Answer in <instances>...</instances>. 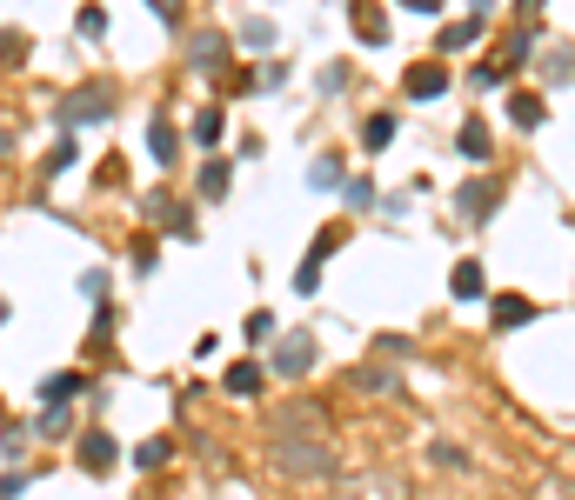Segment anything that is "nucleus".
<instances>
[{"instance_id": "c85d7f7f", "label": "nucleus", "mask_w": 575, "mask_h": 500, "mask_svg": "<svg viewBox=\"0 0 575 500\" xmlns=\"http://www.w3.org/2000/svg\"><path fill=\"white\" fill-rule=\"evenodd\" d=\"M161 267V247L155 240H134V273H155Z\"/></svg>"}, {"instance_id": "bb28decb", "label": "nucleus", "mask_w": 575, "mask_h": 500, "mask_svg": "<svg viewBox=\"0 0 575 500\" xmlns=\"http://www.w3.org/2000/svg\"><path fill=\"white\" fill-rule=\"evenodd\" d=\"M248 340H275V314H268V307H255V314H248V327H241Z\"/></svg>"}, {"instance_id": "20e7f679", "label": "nucleus", "mask_w": 575, "mask_h": 500, "mask_svg": "<svg viewBox=\"0 0 575 500\" xmlns=\"http://www.w3.org/2000/svg\"><path fill=\"white\" fill-rule=\"evenodd\" d=\"M188 67H201V74H222V67H228V33L201 27L194 41H188Z\"/></svg>"}, {"instance_id": "c756f323", "label": "nucleus", "mask_w": 575, "mask_h": 500, "mask_svg": "<svg viewBox=\"0 0 575 500\" xmlns=\"http://www.w3.org/2000/svg\"><path fill=\"white\" fill-rule=\"evenodd\" d=\"M161 460H167V440H141L134 447V468H161Z\"/></svg>"}, {"instance_id": "4468645a", "label": "nucleus", "mask_w": 575, "mask_h": 500, "mask_svg": "<svg viewBox=\"0 0 575 500\" xmlns=\"http://www.w3.org/2000/svg\"><path fill=\"white\" fill-rule=\"evenodd\" d=\"M308 181L321 187V194H328V187H335V194H342V187H348V174H342V161H335V153H321V161L308 167Z\"/></svg>"}, {"instance_id": "cd10ccee", "label": "nucleus", "mask_w": 575, "mask_h": 500, "mask_svg": "<svg viewBox=\"0 0 575 500\" xmlns=\"http://www.w3.org/2000/svg\"><path fill=\"white\" fill-rule=\"evenodd\" d=\"M354 33H362L368 47H382V41H388V21H382V14H362V21H354Z\"/></svg>"}, {"instance_id": "f03ea898", "label": "nucleus", "mask_w": 575, "mask_h": 500, "mask_svg": "<svg viewBox=\"0 0 575 500\" xmlns=\"http://www.w3.org/2000/svg\"><path fill=\"white\" fill-rule=\"evenodd\" d=\"M275 460L288 474H301V480H328L335 474V454H328V447H315V440H281Z\"/></svg>"}, {"instance_id": "f3484780", "label": "nucleus", "mask_w": 575, "mask_h": 500, "mask_svg": "<svg viewBox=\"0 0 575 500\" xmlns=\"http://www.w3.org/2000/svg\"><path fill=\"white\" fill-rule=\"evenodd\" d=\"M482 21H488V14L476 7V14H468V21H455V27H442V47H448V54H455V47H468V41H476V33H482Z\"/></svg>"}, {"instance_id": "4be33fe9", "label": "nucleus", "mask_w": 575, "mask_h": 500, "mask_svg": "<svg viewBox=\"0 0 575 500\" xmlns=\"http://www.w3.org/2000/svg\"><path fill=\"white\" fill-rule=\"evenodd\" d=\"M362 141H368V147H388V141H395V114H368Z\"/></svg>"}, {"instance_id": "f8f14e48", "label": "nucleus", "mask_w": 575, "mask_h": 500, "mask_svg": "<svg viewBox=\"0 0 575 500\" xmlns=\"http://www.w3.org/2000/svg\"><path fill=\"white\" fill-rule=\"evenodd\" d=\"M409 94L415 100H435V94H448V67H409Z\"/></svg>"}, {"instance_id": "a211bd4d", "label": "nucleus", "mask_w": 575, "mask_h": 500, "mask_svg": "<svg viewBox=\"0 0 575 500\" xmlns=\"http://www.w3.org/2000/svg\"><path fill=\"white\" fill-rule=\"evenodd\" d=\"M222 127H228L222 107H201V114H194V141H201V147H214V141H222Z\"/></svg>"}, {"instance_id": "39448f33", "label": "nucleus", "mask_w": 575, "mask_h": 500, "mask_svg": "<svg viewBox=\"0 0 575 500\" xmlns=\"http://www.w3.org/2000/svg\"><path fill=\"white\" fill-rule=\"evenodd\" d=\"M308 367H315V340H308V334H288L281 347H275V374H288V381H301Z\"/></svg>"}, {"instance_id": "6ab92c4d", "label": "nucleus", "mask_w": 575, "mask_h": 500, "mask_svg": "<svg viewBox=\"0 0 575 500\" xmlns=\"http://www.w3.org/2000/svg\"><path fill=\"white\" fill-rule=\"evenodd\" d=\"M228 194V161H208L201 167V200H222Z\"/></svg>"}, {"instance_id": "ddd939ff", "label": "nucleus", "mask_w": 575, "mask_h": 500, "mask_svg": "<svg viewBox=\"0 0 575 500\" xmlns=\"http://www.w3.org/2000/svg\"><path fill=\"white\" fill-rule=\"evenodd\" d=\"M222 387H228V394H241V401H248V394H261V367H255V360H234V367L222 374Z\"/></svg>"}, {"instance_id": "393cba45", "label": "nucleus", "mask_w": 575, "mask_h": 500, "mask_svg": "<svg viewBox=\"0 0 575 500\" xmlns=\"http://www.w3.org/2000/svg\"><path fill=\"white\" fill-rule=\"evenodd\" d=\"M67 427H74V413H67V407H47L41 413V440H67Z\"/></svg>"}, {"instance_id": "e433bc0d", "label": "nucleus", "mask_w": 575, "mask_h": 500, "mask_svg": "<svg viewBox=\"0 0 575 500\" xmlns=\"http://www.w3.org/2000/svg\"><path fill=\"white\" fill-rule=\"evenodd\" d=\"M7 153H14V134H7V127H0V161H7Z\"/></svg>"}, {"instance_id": "9d476101", "label": "nucleus", "mask_w": 575, "mask_h": 500, "mask_svg": "<svg viewBox=\"0 0 575 500\" xmlns=\"http://www.w3.org/2000/svg\"><path fill=\"white\" fill-rule=\"evenodd\" d=\"M328 254H335V234H321V240H315V254L295 267V294H315V287H321V261H328Z\"/></svg>"}, {"instance_id": "412c9836", "label": "nucleus", "mask_w": 575, "mask_h": 500, "mask_svg": "<svg viewBox=\"0 0 575 500\" xmlns=\"http://www.w3.org/2000/svg\"><path fill=\"white\" fill-rule=\"evenodd\" d=\"M27 434H33V427H27V421H14V427H0V454H7V460H21V454H27Z\"/></svg>"}, {"instance_id": "a878e982", "label": "nucleus", "mask_w": 575, "mask_h": 500, "mask_svg": "<svg viewBox=\"0 0 575 500\" xmlns=\"http://www.w3.org/2000/svg\"><path fill=\"white\" fill-rule=\"evenodd\" d=\"M342 200H348V207H354V214H362V207H375V187H368V181H362V174H354V181H348V187H342Z\"/></svg>"}, {"instance_id": "b1692460", "label": "nucleus", "mask_w": 575, "mask_h": 500, "mask_svg": "<svg viewBox=\"0 0 575 500\" xmlns=\"http://www.w3.org/2000/svg\"><path fill=\"white\" fill-rule=\"evenodd\" d=\"M74 33H80V41H100V33H108V14H100V7H80L74 14Z\"/></svg>"}, {"instance_id": "f257e3e1", "label": "nucleus", "mask_w": 575, "mask_h": 500, "mask_svg": "<svg viewBox=\"0 0 575 500\" xmlns=\"http://www.w3.org/2000/svg\"><path fill=\"white\" fill-rule=\"evenodd\" d=\"M61 127L67 134H74V127H100V120H114V88H108V80H94V88H74V94H67L61 100Z\"/></svg>"}, {"instance_id": "5701e85b", "label": "nucleus", "mask_w": 575, "mask_h": 500, "mask_svg": "<svg viewBox=\"0 0 575 500\" xmlns=\"http://www.w3.org/2000/svg\"><path fill=\"white\" fill-rule=\"evenodd\" d=\"M74 153H80V147H74V134H67V141H61L54 153H47V161H41V174H47V181H54V174H67V167H74Z\"/></svg>"}, {"instance_id": "0eeeda50", "label": "nucleus", "mask_w": 575, "mask_h": 500, "mask_svg": "<svg viewBox=\"0 0 575 500\" xmlns=\"http://www.w3.org/2000/svg\"><path fill=\"white\" fill-rule=\"evenodd\" d=\"M74 394H88V374H80V367H61V374H47V381H41V407H67Z\"/></svg>"}, {"instance_id": "2f4dec72", "label": "nucleus", "mask_w": 575, "mask_h": 500, "mask_svg": "<svg viewBox=\"0 0 575 500\" xmlns=\"http://www.w3.org/2000/svg\"><path fill=\"white\" fill-rule=\"evenodd\" d=\"M167 234H174V240H194V214H188V207H174V214H167Z\"/></svg>"}, {"instance_id": "f704fd0d", "label": "nucleus", "mask_w": 575, "mask_h": 500, "mask_svg": "<svg viewBox=\"0 0 575 500\" xmlns=\"http://www.w3.org/2000/svg\"><path fill=\"white\" fill-rule=\"evenodd\" d=\"M108 340H114V314L100 307V314H94V347H108Z\"/></svg>"}, {"instance_id": "473e14b6", "label": "nucleus", "mask_w": 575, "mask_h": 500, "mask_svg": "<svg viewBox=\"0 0 575 500\" xmlns=\"http://www.w3.org/2000/svg\"><path fill=\"white\" fill-rule=\"evenodd\" d=\"M241 41H248V47H268V41H275V21H248Z\"/></svg>"}, {"instance_id": "7ed1b4c3", "label": "nucleus", "mask_w": 575, "mask_h": 500, "mask_svg": "<svg viewBox=\"0 0 575 500\" xmlns=\"http://www.w3.org/2000/svg\"><path fill=\"white\" fill-rule=\"evenodd\" d=\"M495 207H502V187H495V181H468L462 194H455V214H468L476 227H488V214H495Z\"/></svg>"}, {"instance_id": "dca6fc26", "label": "nucleus", "mask_w": 575, "mask_h": 500, "mask_svg": "<svg viewBox=\"0 0 575 500\" xmlns=\"http://www.w3.org/2000/svg\"><path fill=\"white\" fill-rule=\"evenodd\" d=\"M509 120H515V127H542V120H549V107H542L535 94H515V100H509Z\"/></svg>"}, {"instance_id": "72a5a7b5", "label": "nucleus", "mask_w": 575, "mask_h": 500, "mask_svg": "<svg viewBox=\"0 0 575 500\" xmlns=\"http://www.w3.org/2000/svg\"><path fill=\"white\" fill-rule=\"evenodd\" d=\"M141 214H155V220H167V214H174V200H167V194H161V187H155V194H147V200H141Z\"/></svg>"}, {"instance_id": "2eb2a0df", "label": "nucleus", "mask_w": 575, "mask_h": 500, "mask_svg": "<svg viewBox=\"0 0 575 500\" xmlns=\"http://www.w3.org/2000/svg\"><path fill=\"white\" fill-rule=\"evenodd\" d=\"M455 147H462L468 161H488V127H482V120H462V134H455Z\"/></svg>"}, {"instance_id": "7c9ffc66", "label": "nucleus", "mask_w": 575, "mask_h": 500, "mask_svg": "<svg viewBox=\"0 0 575 500\" xmlns=\"http://www.w3.org/2000/svg\"><path fill=\"white\" fill-rule=\"evenodd\" d=\"M27 487H33V480H27L21 468H7V474H0V500H21Z\"/></svg>"}, {"instance_id": "423d86ee", "label": "nucleus", "mask_w": 575, "mask_h": 500, "mask_svg": "<svg viewBox=\"0 0 575 500\" xmlns=\"http://www.w3.org/2000/svg\"><path fill=\"white\" fill-rule=\"evenodd\" d=\"M74 460H80V468H88V474H108L114 460H121V447H114V434H100V427H94V434H80Z\"/></svg>"}, {"instance_id": "aec40b11", "label": "nucleus", "mask_w": 575, "mask_h": 500, "mask_svg": "<svg viewBox=\"0 0 575 500\" xmlns=\"http://www.w3.org/2000/svg\"><path fill=\"white\" fill-rule=\"evenodd\" d=\"M74 294L100 307V301H108V267H88V273H80V281H74Z\"/></svg>"}, {"instance_id": "4c0bfd02", "label": "nucleus", "mask_w": 575, "mask_h": 500, "mask_svg": "<svg viewBox=\"0 0 575 500\" xmlns=\"http://www.w3.org/2000/svg\"><path fill=\"white\" fill-rule=\"evenodd\" d=\"M7 314H14V301H7V294H0V327H7Z\"/></svg>"}, {"instance_id": "1a4fd4ad", "label": "nucleus", "mask_w": 575, "mask_h": 500, "mask_svg": "<svg viewBox=\"0 0 575 500\" xmlns=\"http://www.w3.org/2000/svg\"><path fill=\"white\" fill-rule=\"evenodd\" d=\"M448 294H455V301H482V294H488L482 261H455V273H448Z\"/></svg>"}, {"instance_id": "c9c22d12", "label": "nucleus", "mask_w": 575, "mask_h": 500, "mask_svg": "<svg viewBox=\"0 0 575 500\" xmlns=\"http://www.w3.org/2000/svg\"><path fill=\"white\" fill-rule=\"evenodd\" d=\"M549 80H575V54H555L549 60Z\"/></svg>"}, {"instance_id": "6e6552de", "label": "nucleus", "mask_w": 575, "mask_h": 500, "mask_svg": "<svg viewBox=\"0 0 575 500\" xmlns=\"http://www.w3.org/2000/svg\"><path fill=\"white\" fill-rule=\"evenodd\" d=\"M488 320H495L502 334H509V327H529V320H535V301H522V294H495V301H488Z\"/></svg>"}, {"instance_id": "9b49d317", "label": "nucleus", "mask_w": 575, "mask_h": 500, "mask_svg": "<svg viewBox=\"0 0 575 500\" xmlns=\"http://www.w3.org/2000/svg\"><path fill=\"white\" fill-rule=\"evenodd\" d=\"M147 153H155V167H174V153H181L174 120H147Z\"/></svg>"}]
</instances>
